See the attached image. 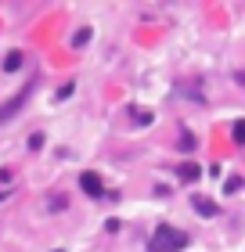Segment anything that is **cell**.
Wrapping results in <instances>:
<instances>
[{
	"label": "cell",
	"instance_id": "obj_6",
	"mask_svg": "<svg viewBox=\"0 0 245 252\" xmlns=\"http://www.w3.org/2000/svg\"><path fill=\"white\" fill-rule=\"evenodd\" d=\"M195 209L202 213V216H213V213H216V205H213V202H206V198H198V202H195Z\"/></svg>",
	"mask_w": 245,
	"mask_h": 252
},
{
	"label": "cell",
	"instance_id": "obj_4",
	"mask_svg": "<svg viewBox=\"0 0 245 252\" xmlns=\"http://www.w3.org/2000/svg\"><path fill=\"white\" fill-rule=\"evenodd\" d=\"M177 173H180V180H198V177H202V169H198L195 162H188V166H180Z\"/></svg>",
	"mask_w": 245,
	"mask_h": 252
},
{
	"label": "cell",
	"instance_id": "obj_11",
	"mask_svg": "<svg viewBox=\"0 0 245 252\" xmlns=\"http://www.w3.org/2000/svg\"><path fill=\"white\" fill-rule=\"evenodd\" d=\"M180 148H184V152H191V148H195V141H191V133H184V137H180Z\"/></svg>",
	"mask_w": 245,
	"mask_h": 252
},
{
	"label": "cell",
	"instance_id": "obj_8",
	"mask_svg": "<svg viewBox=\"0 0 245 252\" xmlns=\"http://www.w3.org/2000/svg\"><path fill=\"white\" fill-rule=\"evenodd\" d=\"M235 141H238V144H245V119H238V123H235Z\"/></svg>",
	"mask_w": 245,
	"mask_h": 252
},
{
	"label": "cell",
	"instance_id": "obj_10",
	"mask_svg": "<svg viewBox=\"0 0 245 252\" xmlns=\"http://www.w3.org/2000/svg\"><path fill=\"white\" fill-rule=\"evenodd\" d=\"M29 148H33V152H36V148H43V133H33V137H29Z\"/></svg>",
	"mask_w": 245,
	"mask_h": 252
},
{
	"label": "cell",
	"instance_id": "obj_3",
	"mask_svg": "<svg viewBox=\"0 0 245 252\" xmlns=\"http://www.w3.org/2000/svg\"><path fill=\"white\" fill-rule=\"evenodd\" d=\"M79 188H83L87 194H94V198H101V194H105V184H101L98 173H83V177H79Z\"/></svg>",
	"mask_w": 245,
	"mask_h": 252
},
{
	"label": "cell",
	"instance_id": "obj_5",
	"mask_svg": "<svg viewBox=\"0 0 245 252\" xmlns=\"http://www.w3.org/2000/svg\"><path fill=\"white\" fill-rule=\"evenodd\" d=\"M4 68H7V72H15V68H22V51H11L7 58H4Z\"/></svg>",
	"mask_w": 245,
	"mask_h": 252
},
{
	"label": "cell",
	"instance_id": "obj_9",
	"mask_svg": "<svg viewBox=\"0 0 245 252\" xmlns=\"http://www.w3.org/2000/svg\"><path fill=\"white\" fill-rule=\"evenodd\" d=\"M87 40H90V29H79V32H76V36H72V43H76V47H83V43H87Z\"/></svg>",
	"mask_w": 245,
	"mask_h": 252
},
{
	"label": "cell",
	"instance_id": "obj_7",
	"mask_svg": "<svg viewBox=\"0 0 245 252\" xmlns=\"http://www.w3.org/2000/svg\"><path fill=\"white\" fill-rule=\"evenodd\" d=\"M130 116H134V123H151V112H144V108H134Z\"/></svg>",
	"mask_w": 245,
	"mask_h": 252
},
{
	"label": "cell",
	"instance_id": "obj_1",
	"mask_svg": "<svg viewBox=\"0 0 245 252\" xmlns=\"http://www.w3.org/2000/svg\"><path fill=\"white\" fill-rule=\"evenodd\" d=\"M184 245H188V234L173 231V227H159V231L151 234V242H148V252H177Z\"/></svg>",
	"mask_w": 245,
	"mask_h": 252
},
{
	"label": "cell",
	"instance_id": "obj_2",
	"mask_svg": "<svg viewBox=\"0 0 245 252\" xmlns=\"http://www.w3.org/2000/svg\"><path fill=\"white\" fill-rule=\"evenodd\" d=\"M29 94H33V83H29V87H22V94H15L11 101H4V105H0V123L15 119V112H18V108H22V105L29 101Z\"/></svg>",
	"mask_w": 245,
	"mask_h": 252
}]
</instances>
